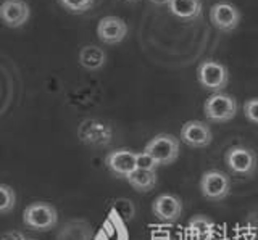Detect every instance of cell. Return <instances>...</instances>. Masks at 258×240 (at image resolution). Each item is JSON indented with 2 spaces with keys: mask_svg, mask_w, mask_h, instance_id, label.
Segmentation results:
<instances>
[{
  "mask_svg": "<svg viewBox=\"0 0 258 240\" xmlns=\"http://www.w3.org/2000/svg\"><path fill=\"white\" fill-rule=\"evenodd\" d=\"M78 135L89 147H105L111 142L113 131L99 119H84L78 129Z\"/></svg>",
  "mask_w": 258,
  "mask_h": 240,
  "instance_id": "obj_5",
  "label": "cell"
},
{
  "mask_svg": "<svg viewBox=\"0 0 258 240\" xmlns=\"http://www.w3.org/2000/svg\"><path fill=\"white\" fill-rule=\"evenodd\" d=\"M58 4L70 13H84L92 7L94 0H58Z\"/></svg>",
  "mask_w": 258,
  "mask_h": 240,
  "instance_id": "obj_19",
  "label": "cell"
},
{
  "mask_svg": "<svg viewBox=\"0 0 258 240\" xmlns=\"http://www.w3.org/2000/svg\"><path fill=\"white\" fill-rule=\"evenodd\" d=\"M0 192H2V205H0V210L2 213H8L15 206V200H16V195H15V190L7 186V184H2L0 186Z\"/></svg>",
  "mask_w": 258,
  "mask_h": 240,
  "instance_id": "obj_20",
  "label": "cell"
},
{
  "mask_svg": "<svg viewBox=\"0 0 258 240\" xmlns=\"http://www.w3.org/2000/svg\"><path fill=\"white\" fill-rule=\"evenodd\" d=\"M204 113L207 119L215 123H226L237 113V100L228 94L216 92L207 99L204 105Z\"/></svg>",
  "mask_w": 258,
  "mask_h": 240,
  "instance_id": "obj_1",
  "label": "cell"
},
{
  "mask_svg": "<svg viewBox=\"0 0 258 240\" xmlns=\"http://www.w3.org/2000/svg\"><path fill=\"white\" fill-rule=\"evenodd\" d=\"M226 165L234 174L252 176L256 171L258 158L255 151L247 147H232L226 151Z\"/></svg>",
  "mask_w": 258,
  "mask_h": 240,
  "instance_id": "obj_7",
  "label": "cell"
},
{
  "mask_svg": "<svg viewBox=\"0 0 258 240\" xmlns=\"http://www.w3.org/2000/svg\"><path fill=\"white\" fill-rule=\"evenodd\" d=\"M181 140L192 148H204L212 143L213 134L204 121H187L181 127Z\"/></svg>",
  "mask_w": 258,
  "mask_h": 240,
  "instance_id": "obj_9",
  "label": "cell"
},
{
  "mask_svg": "<svg viewBox=\"0 0 258 240\" xmlns=\"http://www.w3.org/2000/svg\"><path fill=\"white\" fill-rule=\"evenodd\" d=\"M244 113L248 121L258 124V99H250L244 103Z\"/></svg>",
  "mask_w": 258,
  "mask_h": 240,
  "instance_id": "obj_22",
  "label": "cell"
},
{
  "mask_svg": "<svg viewBox=\"0 0 258 240\" xmlns=\"http://www.w3.org/2000/svg\"><path fill=\"white\" fill-rule=\"evenodd\" d=\"M152 4H157V5H168L171 0H150Z\"/></svg>",
  "mask_w": 258,
  "mask_h": 240,
  "instance_id": "obj_25",
  "label": "cell"
},
{
  "mask_svg": "<svg viewBox=\"0 0 258 240\" xmlns=\"http://www.w3.org/2000/svg\"><path fill=\"white\" fill-rule=\"evenodd\" d=\"M124 2H137V0H124Z\"/></svg>",
  "mask_w": 258,
  "mask_h": 240,
  "instance_id": "obj_26",
  "label": "cell"
},
{
  "mask_svg": "<svg viewBox=\"0 0 258 240\" xmlns=\"http://www.w3.org/2000/svg\"><path fill=\"white\" fill-rule=\"evenodd\" d=\"M2 240H28V238L24 237L23 232H20V230H7Z\"/></svg>",
  "mask_w": 258,
  "mask_h": 240,
  "instance_id": "obj_23",
  "label": "cell"
},
{
  "mask_svg": "<svg viewBox=\"0 0 258 240\" xmlns=\"http://www.w3.org/2000/svg\"><path fill=\"white\" fill-rule=\"evenodd\" d=\"M215 229V224L210 221L205 216H196L189 222V230L196 235L199 240H207L212 235V232Z\"/></svg>",
  "mask_w": 258,
  "mask_h": 240,
  "instance_id": "obj_18",
  "label": "cell"
},
{
  "mask_svg": "<svg viewBox=\"0 0 258 240\" xmlns=\"http://www.w3.org/2000/svg\"><path fill=\"white\" fill-rule=\"evenodd\" d=\"M79 63L89 71H97L103 68V65L107 63V53L100 47L86 45L79 52Z\"/></svg>",
  "mask_w": 258,
  "mask_h": 240,
  "instance_id": "obj_16",
  "label": "cell"
},
{
  "mask_svg": "<svg viewBox=\"0 0 258 240\" xmlns=\"http://www.w3.org/2000/svg\"><path fill=\"white\" fill-rule=\"evenodd\" d=\"M28 240H36V238H28Z\"/></svg>",
  "mask_w": 258,
  "mask_h": 240,
  "instance_id": "obj_27",
  "label": "cell"
},
{
  "mask_svg": "<svg viewBox=\"0 0 258 240\" xmlns=\"http://www.w3.org/2000/svg\"><path fill=\"white\" fill-rule=\"evenodd\" d=\"M97 36L105 44H119L127 36V25L118 17H105L97 25Z\"/></svg>",
  "mask_w": 258,
  "mask_h": 240,
  "instance_id": "obj_12",
  "label": "cell"
},
{
  "mask_svg": "<svg viewBox=\"0 0 258 240\" xmlns=\"http://www.w3.org/2000/svg\"><path fill=\"white\" fill-rule=\"evenodd\" d=\"M197 79L202 87L213 92H220L229 83V71L223 63H218L215 60H207L199 65Z\"/></svg>",
  "mask_w": 258,
  "mask_h": 240,
  "instance_id": "obj_2",
  "label": "cell"
},
{
  "mask_svg": "<svg viewBox=\"0 0 258 240\" xmlns=\"http://www.w3.org/2000/svg\"><path fill=\"white\" fill-rule=\"evenodd\" d=\"M23 221L28 227L44 232L56 226L58 214H56V210L52 205L37 202L26 206V210L23 213Z\"/></svg>",
  "mask_w": 258,
  "mask_h": 240,
  "instance_id": "obj_4",
  "label": "cell"
},
{
  "mask_svg": "<svg viewBox=\"0 0 258 240\" xmlns=\"http://www.w3.org/2000/svg\"><path fill=\"white\" fill-rule=\"evenodd\" d=\"M136 162H137V168H139V170H145V171H155L160 166L157 159L150 156L147 151H139Z\"/></svg>",
  "mask_w": 258,
  "mask_h": 240,
  "instance_id": "obj_21",
  "label": "cell"
},
{
  "mask_svg": "<svg viewBox=\"0 0 258 240\" xmlns=\"http://www.w3.org/2000/svg\"><path fill=\"white\" fill-rule=\"evenodd\" d=\"M2 21L8 28H20L29 20V5L24 0H5L0 9Z\"/></svg>",
  "mask_w": 258,
  "mask_h": 240,
  "instance_id": "obj_13",
  "label": "cell"
},
{
  "mask_svg": "<svg viewBox=\"0 0 258 240\" xmlns=\"http://www.w3.org/2000/svg\"><path fill=\"white\" fill-rule=\"evenodd\" d=\"M56 240H92V226L86 219H70L60 227Z\"/></svg>",
  "mask_w": 258,
  "mask_h": 240,
  "instance_id": "obj_14",
  "label": "cell"
},
{
  "mask_svg": "<svg viewBox=\"0 0 258 240\" xmlns=\"http://www.w3.org/2000/svg\"><path fill=\"white\" fill-rule=\"evenodd\" d=\"M126 179L136 190H139V192H150L157 186L155 171H145V170H139V168L129 174Z\"/></svg>",
  "mask_w": 258,
  "mask_h": 240,
  "instance_id": "obj_17",
  "label": "cell"
},
{
  "mask_svg": "<svg viewBox=\"0 0 258 240\" xmlns=\"http://www.w3.org/2000/svg\"><path fill=\"white\" fill-rule=\"evenodd\" d=\"M168 7L174 17L185 21L197 20L202 15V0H171Z\"/></svg>",
  "mask_w": 258,
  "mask_h": 240,
  "instance_id": "obj_15",
  "label": "cell"
},
{
  "mask_svg": "<svg viewBox=\"0 0 258 240\" xmlns=\"http://www.w3.org/2000/svg\"><path fill=\"white\" fill-rule=\"evenodd\" d=\"M152 211L163 222H174L181 218L182 214V202L179 197L171 194H163L155 198L152 205Z\"/></svg>",
  "mask_w": 258,
  "mask_h": 240,
  "instance_id": "obj_11",
  "label": "cell"
},
{
  "mask_svg": "<svg viewBox=\"0 0 258 240\" xmlns=\"http://www.w3.org/2000/svg\"><path fill=\"white\" fill-rule=\"evenodd\" d=\"M136 158H137L136 151L121 148V150L110 151L107 158H105V165L118 178H127L133 171L137 170Z\"/></svg>",
  "mask_w": 258,
  "mask_h": 240,
  "instance_id": "obj_10",
  "label": "cell"
},
{
  "mask_svg": "<svg viewBox=\"0 0 258 240\" xmlns=\"http://www.w3.org/2000/svg\"><path fill=\"white\" fill-rule=\"evenodd\" d=\"M210 21L212 25L223 31V33H229V31L236 29L240 23V12L228 2H220L215 4L210 9Z\"/></svg>",
  "mask_w": 258,
  "mask_h": 240,
  "instance_id": "obj_8",
  "label": "cell"
},
{
  "mask_svg": "<svg viewBox=\"0 0 258 240\" xmlns=\"http://www.w3.org/2000/svg\"><path fill=\"white\" fill-rule=\"evenodd\" d=\"M152 240H171V234L168 230H157L152 234Z\"/></svg>",
  "mask_w": 258,
  "mask_h": 240,
  "instance_id": "obj_24",
  "label": "cell"
},
{
  "mask_svg": "<svg viewBox=\"0 0 258 240\" xmlns=\"http://www.w3.org/2000/svg\"><path fill=\"white\" fill-rule=\"evenodd\" d=\"M200 192L208 200H223L231 192V179L221 171H207L200 179Z\"/></svg>",
  "mask_w": 258,
  "mask_h": 240,
  "instance_id": "obj_6",
  "label": "cell"
},
{
  "mask_svg": "<svg viewBox=\"0 0 258 240\" xmlns=\"http://www.w3.org/2000/svg\"><path fill=\"white\" fill-rule=\"evenodd\" d=\"M144 151L155 158L158 165H171L179 156V139L171 134H158L145 145Z\"/></svg>",
  "mask_w": 258,
  "mask_h": 240,
  "instance_id": "obj_3",
  "label": "cell"
}]
</instances>
